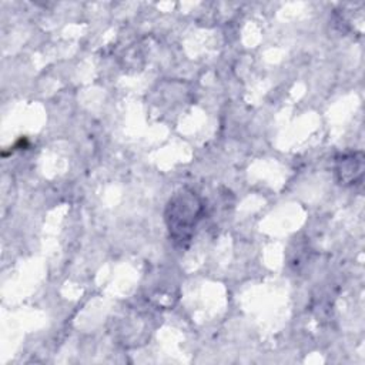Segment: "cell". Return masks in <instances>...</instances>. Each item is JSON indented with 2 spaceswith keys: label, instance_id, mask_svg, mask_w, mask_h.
<instances>
[{
  "label": "cell",
  "instance_id": "cell-2",
  "mask_svg": "<svg viewBox=\"0 0 365 365\" xmlns=\"http://www.w3.org/2000/svg\"><path fill=\"white\" fill-rule=\"evenodd\" d=\"M362 170H364V161H362L361 153L346 154L338 160L336 173L339 175L341 184H352L356 180L355 174L361 177Z\"/></svg>",
  "mask_w": 365,
  "mask_h": 365
},
{
  "label": "cell",
  "instance_id": "cell-1",
  "mask_svg": "<svg viewBox=\"0 0 365 365\" xmlns=\"http://www.w3.org/2000/svg\"><path fill=\"white\" fill-rule=\"evenodd\" d=\"M201 202L195 192L181 190L170 200L165 220L170 234L175 241H187L201 215Z\"/></svg>",
  "mask_w": 365,
  "mask_h": 365
}]
</instances>
